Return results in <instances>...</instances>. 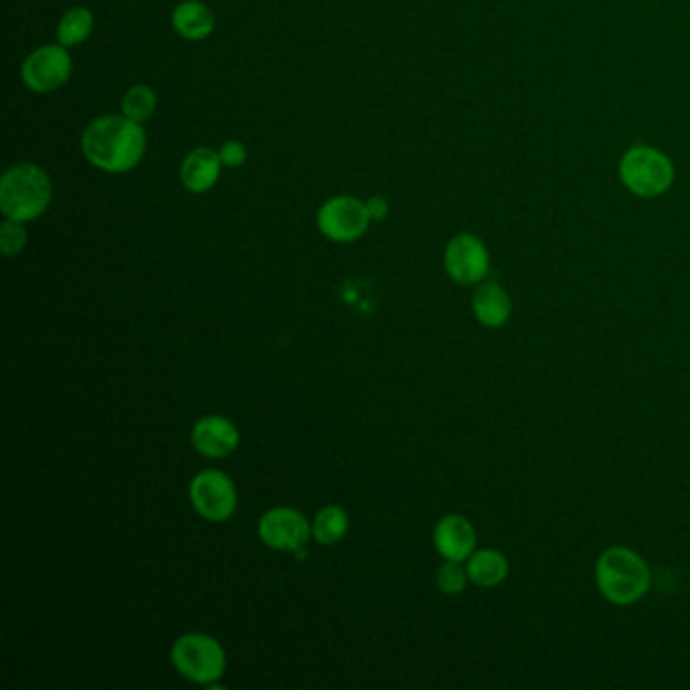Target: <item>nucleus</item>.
Wrapping results in <instances>:
<instances>
[{
  "instance_id": "a211bd4d",
  "label": "nucleus",
  "mask_w": 690,
  "mask_h": 690,
  "mask_svg": "<svg viewBox=\"0 0 690 690\" xmlns=\"http://www.w3.org/2000/svg\"><path fill=\"white\" fill-rule=\"evenodd\" d=\"M348 531V514L341 506H324L312 521V536L321 545H336Z\"/></svg>"
},
{
  "instance_id": "4468645a",
  "label": "nucleus",
  "mask_w": 690,
  "mask_h": 690,
  "mask_svg": "<svg viewBox=\"0 0 690 690\" xmlns=\"http://www.w3.org/2000/svg\"><path fill=\"white\" fill-rule=\"evenodd\" d=\"M172 29L187 41H205L215 31V12L200 0H185L170 14Z\"/></svg>"
},
{
  "instance_id": "f03ea898",
  "label": "nucleus",
  "mask_w": 690,
  "mask_h": 690,
  "mask_svg": "<svg viewBox=\"0 0 690 690\" xmlns=\"http://www.w3.org/2000/svg\"><path fill=\"white\" fill-rule=\"evenodd\" d=\"M53 183L47 170L34 162H19L0 178V211L4 219L31 223L49 209Z\"/></svg>"
},
{
  "instance_id": "2eb2a0df",
  "label": "nucleus",
  "mask_w": 690,
  "mask_h": 690,
  "mask_svg": "<svg viewBox=\"0 0 690 690\" xmlns=\"http://www.w3.org/2000/svg\"><path fill=\"white\" fill-rule=\"evenodd\" d=\"M472 312H474L480 324H484L489 328H501L511 318V296L499 284L486 282L474 292Z\"/></svg>"
},
{
  "instance_id": "1a4fd4ad",
  "label": "nucleus",
  "mask_w": 690,
  "mask_h": 690,
  "mask_svg": "<svg viewBox=\"0 0 690 690\" xmlns=\"http://www.w3.org/2000/svg\"><path fill=\"white\" fill-rule=\"evenodd\" d=\"M257 534L264 541V545L269 549L294 553L302 546L308 545L312 524L300 511L288 509V506H276L262 514L257 523Z\"/></svg>"
},
{
  "instance_id": "9d476101",
  "label": "nucleus",
  "mask_w": 690,
  "mask_h": 690,
  "mask_svg": "<svg viewBox=\"0 0 690 690\" xmlns=\"http://www.w3.org/2000/svg\"><path fill=\"white\" fill-rule=\"evenodd\" d=\"M444 267L460 286H474L489 276V249L476 235L457 234L445 245Z\"/></svg>"
},
{
  "instance_id": "4be33fe9",
  "label": "nucleus",
  "mask_w": 690,
  "mask_h": 690,
  "mask_svg": "<svg viewBox=\"0 0 690 690\" xmlns=\"http://www.w3.org/2000/svg\"><path fill=\"white\" fill-rule=\"evenodd\" d=\"M219 158H221L223 167L239 168L244 167L247 160V148L239 140H227L219 146Z\"/></svg>"
},
{
  "instance_id": "20e7f679",
  "label": "nucleus",
  "mask_w": 690,
  "mask_h": 690,
  "mask_svg": "<svg viewBox=\"0 0 690 690\" xmlns=\"http://www.w3.org/2000/svg\"><path fill=\"white\" fill-rule=\"evenodd\" d=\"M674 165L652 146H634L620 160V180L635 197H660L674 183Z\"/></svg>"
},
{
  "instance_id": "f8f14e48",
  "label": "nucleus",
  "mask_w": 690,
  "mask_h": 690,
  "mask_svg": "<svg viewBox=\"0 0 690 690\" xmlns=\"http://www.w3.org/2000/svg\"><path fill=\"white\" fill-rule=\"evenodd\" d=\"M223 168L225 167L217 150H213L209 146H197L183 158L178 178L183 189L189 190L193 195H205L215 189V185L221 178Z\"/></svg>"
},
{
  "instance_id": "5701e85b",
  "label": "nucleus",
  "mask_w": 690,
  "mask_h": 690,
  "mask_svg": "<svg viewBox=\"0 0 690 690\" xmlns=\"http://www.w3.org/2000/svg\"><path fill=\"white\" fill-rule=\"evenodd\" d=\"M365 203H367L371 221H383V219H387V215H390V200L385 199V197H381V195H375V197H368Z\"/></svg>"
},
{
  "instance_id": "dca6fc26",
  "label": "nucleus",
  "mask_w": 690,
  "mask_h": 690,
  "mask_svg": "<svg viewBox=\"0 0 690 690\" xmlns=\"http://www.w3.org/2000/svg\"><path fill=\"white\" fill-rule=\"evenodd\" d=\"M509 559L494 549H479L467 559V578L479 588H496L509 578Z\"/></svg>"
},
{
  "instance_id": "7ed1b4c3",
  "label": "nucleus",
  "mask_w": 690,
  "mask_h": 690,
  "mask_svg": "<svg viewBox=\"0 0 690 690\" xmlns=\"http://www.w3.org/2000/svg\"><path fill=\"white\" fill-rule=\"evenodd\" d=\"M595 581L601 595L610 603L632 605L648 593L652 575L644 559L635 551L625 546H612L598 559Z\"/></svg>"
},
{
  "instance_id": "f3484780",
  "label": "nucleus",
  "mask_w": 690,
  "mask_h": 690,
  "mask_svg": "<svg viewBox=\"0 0 690 690\" xmlns=\"http://www.w3.org/2000/svg\"><path fill=\"white\" fill-rule=\"evenodd\" d=\"M96 17L89 11L88 7H73L63 12V17L57 22V43L63 45L67 49L86 43L89 34L93 33Z\"/></svg>"
},
{
  "instance_id": "6ab92c4d",
  "label": "nucleus",
  "mask_w": 690,
  "mask_h": 690,
  "mask_svg": "<svg viewBox=\"0 0 690 690\" xmlns=\"http://www.w3.org/2000/svg\"><path fill=\"white\" fill-rule=\"evenodd\" d=\"M120 108H122L124 116H128L134 122L145 124L155 116L158 96L150 86L136 83L132 88L126 89Z\"/></svg>"
},
{
  "instance_id": "0eeeda50",
  "label": "nucleus",
  "mask_w": 690,
  "mask_h": 690,
  "mask_svg": "<svg viewBox=\"0 0 690 690\" xmlns=\"http://www.w3.org/2000/svg\"><path fill=\"white\" fill-rule=\"evenodd\" d=\"M73 73V59L67 47L49 43L37 47L24 57L21 66L22 83L34 93H51L63 88Z\"/></svg>"
},
{
  "instance_id": "ddd939ff",
  "label": "nucleus",
  "mask_w": 690,
  "mask_h": 690,
  "mask_svg": "<svg viewBox=\"0 0 690 690\" xmlns=\"http://www.w3.org/2000/svg\"><path fill=\"white\" fill-rule=\"evenodd\" d=\"M434 546L445 561L464 563L476 551V531L460 514H447L434 529Z\"/></svg>"
},
{
  "instance_id": "6e6552de",
  "label": "nucleus",
  "mask_w": 690,
  "mask_h": 690,
  "mask_svg": "<svg viewBox=\"0 0 690 690\" xmlns=\"http://www.w3.org/2000/svg\"><path fill=\"white\" fill-rule=\"evenodd\" d=\"M190 504L205 521L225 523L237 511L234 480L221 470H203L189 486Z\"/></svg>"
},
{
  "instance_id": "9b49d317",
  "label": "nucleus",
  "mask_w": 690,
  "mask_h": 690,
  "mask_svg": "<svg viewBox=\"0 0 690 690\" xmlns=\"http://www.w3.org/2000/svg\"><path fill=\"white\" fill-rule=\"evenodd\" d=\"M193 447L205 457H227L239 445V430L227 417L205 415L193 425Z\"/></svg>"
},
{
  "instance_id": "412c9836",
  "label": "nucleus",
  "mask_w": 690,
  "mask_h": 690,
  "mask_svg": "<svg viewBox=\"0 0 690 690\" xmlns=\"http://www.w3.org/2000/svg\"><path fill=\"white\" fill-rule=\"evenodd\" d=\"M27 223L4 219L0 225V252L7 257H14L21 254L24 245L29 241V231L24 227Z\"/></svg>"
},
{
  "instance_id": "39448f33",
  "label": "nucleus",
  "mask_w": 690,
  "mask_h": 690,
  "mask_svg": "<svg viewBox=\"0 0 690 690\" xmlns=\"http://www.w3.org/2000/svg\"><path fill=\"white\" fill-rule=\"evenodd\" d=\"M170 660L185 679L211 687L221 679L227 657L223 645L207 634H185L170 650Z\"/></svg>"
},
{
  "instance_id": "f257e3e1",
  "label": "nucleus",
  "mask_w": 690,
  "mask_h": 690,
  "mask_svg": "<svg viewBox=\"0 0 690 690\" xmlns=\"http://www.w3.org/2000/svg\"><path fill=\"white\" fill-rule=\"evenodd\" d=\"M145 126L124 114L93 118L81 132V155L89 165L108 175L130 172L146 155Z\"/></svg>"
},
{
  "instance_id": "aec40b11",
  "label": "nucleus",
  "mask_w": 690,
  "mask_h": 690,
  "mask_svg": "<svg viewBox=\"0 0 690 690\" xmlns=\"http://www.w3.org/2000/svg\"><path fill=\"white\" fill-rule=\"evenodd\" d=\"M435 581H437L440 591L445 595H460L466 590L470 578H467L466 568H462L460 561H445L444 565L437 569Z\"/></svg>"
},
{
  "instance_id": "423d86ee",
  "label": "nucleus",
  "mask_w": 690,
  "mask_h": 690,
  "mask_svg": "<svg viewBox=\"0 0 690 690\" xmlns=\"http://www.w3.org/2000/svg\"><path fill=\"white\" fill-rule=\"evenodd\" d=\"M318 231L334 244H353L367 234L371 225L367 203L353 195H336L324 200L316 213Z\"/></svg>"
}]
</instances>
